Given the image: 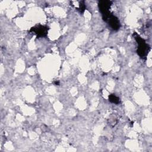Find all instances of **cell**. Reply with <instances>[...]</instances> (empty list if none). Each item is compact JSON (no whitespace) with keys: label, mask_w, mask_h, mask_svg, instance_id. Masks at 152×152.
<instances>
[{"label":"cell","mask_w":152,"mask_h":152,"mask_svg":"<svg viewBox=\"0 0 152 152\" xmlns=\"http://www.w3.org/2000/svg\"><path fill=\"white\" fill-rule=\"evenodd\" d=\"M78 11L80 12V13H83L86 10V5L84 3V1H80L79 4V8H78Z\"/></svg>","instance_id":"8992f818"},{"label":"cell","mask_w":152,"mask_h":152,"mask_svg":"<svg viewBox=\"0 0 152 152\" xmlns=\"http://www.w3.org/2000/svg\"><path fill=\"white\" fill-rule=\"evenodd\" d=\"M49 27L46 26L37 25L32 27L30 30V32L33 33L37 36V37H46L48 34Z\"/></svg>","instance_id":"3957f363"},{"label":"cell","mask_w":152,"mask_h":152,"mask_svg":"<svg viewBox=\"0 0 152 152\" xmlns=\"http://www.w3.org/2000/svg\"><path fill=\"white\" fill-rule=\"evenodd\" d=\"M134 37L135 40L138 44V46L137 50L138 55L142 59H145L150 50V46L145 42V40L143 39L141 37H140L137 33H134Z\"/></svg>","instance_id":"6da1fadb"},{"label":"cell","mask_w":152,"mask_h":152,"mask_svg":"<svg viewBox=\"0 0 152 152\" xmlns=\"http://www.w3.org/2000/svg\"><path fill=\"white\" fill-rule=\"evenodd\" d=\"M112 2L110 1H100L99 2V8L102 15V18L104 21H106L108 17L112 14L110 12V8Z\"/></svg>","instance_id":"7a4b0ae2"},{"label":"cell","mask_w":152,"mask_h":152,"mask_svg":"<svg viewBox=\"0 0 152 152\" xmlns=\"http://www.w3.org/2000/svg\"><path fill=\"white\" fill-rule=\"evenodd\" d=\"M55 84L58 85V84H59V82H58V81H56V82H55Z\"/></svg>","instance_id":"52a82bcc"},{"label":"cell","mask_w":152,"mask_h":152,"mask_svg":"<svg viewBox=\"0 0 152 152\" xmlns=\"http://www.w3.org/2000/svg\"><path fill=\"white\" fill-rule=\"evenodd\" d=\"M109 100L111 102V103H115V104H119L120 103V99L119 98L115 96V94H110L109 96Z\"/></svg>","instance_id":"5b68a950"},{"label":"cell","mask_w":152,"mask_h":152,"mask_svg":"<svg viewBox=\"0 0 152 152\" xmlns=\"http://www.w3.org/2000/svg\"><path fill=\"white\" fill-rule=\"evenodd\" d=\"M113 30H118L121 27L119 19L113 14H110L106 21Z\"/></svg>","instance_id":"277c9868"}]
</instances>
